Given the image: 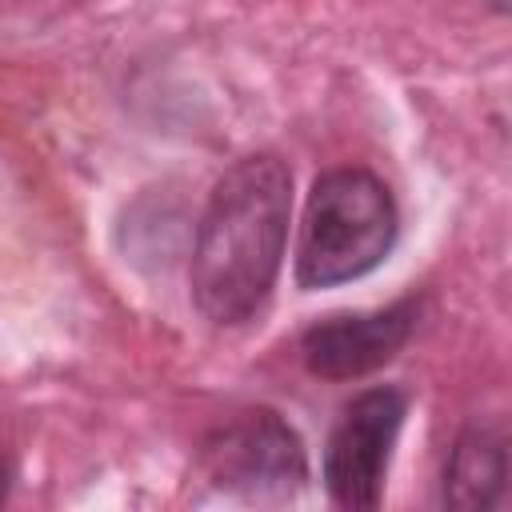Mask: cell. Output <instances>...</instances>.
Here are the masks:
<instances>
[{
    "mask_svg": "<svg viewBox=\"0 0 512 512\" xmlns=\"http://www.w3.org/2000/svg\"><path fill=\"white\" fill-rule=\"evenodd\" d=\"M408 396L400 388H368L344 404L324 448V488L340 508H376Z\"/></svg>",
    "mask_w": 512,
    "mask_h": 512,
    "instance_id": "cell-4",
    "label": "cell"
},
{
    "mask_svg": "<svg viewBox=\"0 0 512 512\" xmlns=\"http://www.w3.org/2000/svg\"><path fill=\"white\" fill-rule=\"evenodd\" d=\"M396 228V200L380 176L364 168L324 172L308 192L296 248V284L312 292L372 272L392 252Z\"/></svg>",
    "mask_w": 512,
    "mask_h": 512,
    "instance_id": "cell-2",
    "label": "cell"
},
{
    "mask_svg": "<svg viewBox=\"0 0 512 512\" xmlns=\"http://www.w3.org/2000/svg\"><path fill=\"white\" fill-rule=\"evenodd\" d=\"M292 212V172L260 152L232 164L200 216L192 248V300L212 324H244L268 300Z\"/></svg>",
    "mask_w": 512,
    "mask_h": 512,
    "instance_id": "cell-1",
    "label": "cell"
},
{
    "mask_svg": "<svg viewBox=\"0 0 512 512\" xmlns=\"http://www.w3.org/2000/svg\"><path fill=\"white\" fill-rule=\"evenodd\" d=\"M204 476L244 500H288L308 480V452L296 428L272 408H244L200 444Z\"/></svg>",
    "mask_w": 512,
    "mask_h": 512,
    "instance_id": "cell-3",
    "label": "cell"
},
{
    "mask_svg": "<svg viewBox=\"0 0 512 512\" xmlns=\"http://www.w3.org/2000/svg\"><path fill=\"white\" fill-rule=\"evenodd\" d=\"M508 480V448L496 428H468L444 468V504L448 508H488L500 500Z\"/></svg>",
    "mask_w": 512,
    "mask_h": 512,
    "instance_id": "cell-6",
    "label": "cell"
},
{
    "mask_svg": "<svg viewBox=\"0 0 512 512\" xmlns=\"http://www.w3.org/2000/svg\"><path fill=\"white\" fill-rule=\"evenodd\" d=\"M420 316L416 300H396L376 312H340L316 320L300 336V360L320 380H356L384 368L412 336Z\"/></svg>",
    "mask_w": 512,
    "mask_h": 512,
    "instance_id": "cell-5",
    "label": "cell"
},
{
    "mask_svg": "<svg viewBox=\"0 0 512 512\" xmlns=\"http://www.w3.org/2000/svg\"><path fill=\"white\" fill-rule=\"evenodd\" d=\"M488 4H492L496 12H504V8H508V0H488Z\"/></svg>",
    "mask_w": 512,
    "mask_h": 512,
    "instance_id": "cell-8",
    "label": "cell"
},
{
    "mask_svg": "<svg viewBox=\"0 0 512 512\" xmlns=\"http://www.w3.org/2000/svg\"><path fill=\"white\" fill-rule=\"evenodd\" d=\"M8 496V464H4V456H0V500Z\"/></svg>",
    "mask_w": 512,
    "mask_h": 512,
    "instance_id": "cell-7",
    "label": "cell"
}]
</instances>
